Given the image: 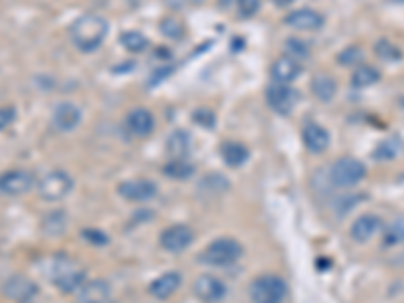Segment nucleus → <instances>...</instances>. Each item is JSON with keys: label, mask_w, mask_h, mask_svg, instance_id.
<instances>
[{"label": "nucleus", "mask_w": 404, "mask_h": 303, "mask_svg": "<svg viewBox=\"0 0 404 303\" xmlns=\"http://www.w3.org/2000/svg\"><path fill=\"white\" fill-rule=\"evenodd\" d=\"M37 293H39L37 283L30 281V279L25 275H12L2 283V295L17 303L32 302V297H35Z\"/></svg>", "instance_id": "10"}, {"label": "nucleus", "mask_w": 404, "mask_h": 303, "mask_svg": "<svg viewBox=\"0 0 404 303\" xmlns=\"http://www.w3.org/2000/svg\"><path fill=\"white\" fill-rule=\"evenodd\" d=\"M237 8L241 12V17L244 19H251L259 12L261 8V0H237Z\"/></svg>", "instance_id": "34"}, {"label": "nucleus", "mask_w": 404, "mask_h": 303, "mask_svg": "<svg viewBox=\"0 0 404 303\" xmlns=\"http://www.w3.org/2000/svg\"><path fill=\"white\" fill-rule=\"evenodd\" d=\"M117 194L126 198L128 202H148L158 194V186L152 180L146 178H135V180H126L117 186Z\"/></svg>", "instance_id": "11"}, {"label": "nucleus", "mask_w": 404, "mask_h": 303, "mask_svg": "<svg viewBox=\"0 0 404 303\" xmlns=\"http://www.w3.org/2000/svg\"><path fill=\"white\" fill-rule=\"evenodd\" d=\"M253 303H283L287 297V283L279 275L257 277L249 287Z\"/></svg>", "instance_id": "3"}, {"label": "nucleus", "mask_w": 404, "mask_h": 303, "mask_svg": "<svg viewBox=\"0 0 404 303\" xmlns=\"http://www.w3.org/2000/svg\"><path fill=\"white\" fill-rule=\"evenodd\" d=\"M299 75H301V65H299V61L294 59V57H279L271 65V79L275 83L289 85L291 81H296Z\"/></svg>", "instance_id": "15"}, {"label": "nucleus", "mask_w": 404, "mask_h": 303, "mask_svg": "<svg viewBox=\"0 0 404 303\" xmlns=\"http://www.w3.org/2000/svg\"><path fill=\"white\" fill-rule=\"evenodd\" d=\"M65 226H67V217H65L63 211H53V213H49V215L43 219V231H45L49 237L63 235V233H65Z\"/></svg>", "instance_id": "26"}, {"label": "nucleus", "mask_w": 404, "mask_h": 303, "mask_svg": "<svg viewBox=\"0 0 404 303\" xmlns=\"http://www.w3.org/2000/svg\"><path fill=\"white\" fill-rule=\"evenodd\" d=\"M109 32L108 21L102 17V14H95V12H89V14H83L79 17L73 27H71V41L73 45L83 51V53H91L95 49L102 47V43L106 41Z\"/></svg>", "instance_id": "1"}, {"label": "nucleus", "mask_w": 404, "mask_h": 303, "mask_svg": "<svg viewBox=\"0 0 404 303\" xmlns=\"http://www.w3.org/2000/svg\"><path fill=\"white\" fill-rule=\"evenodd\" d=\"M111 295V287L104 279H93L89 283H83L77 293V303H108Z\"/></svg>", "instance_id": "20"}, {"label": "nucleus", "mask_w": 404, "mask_h": 303, "mask_svg": "<svg viewBox=\"0 0 404 303\" xmlns=\"http://www.w3.org/2000/svg\"><path fill=\"white\" fill-rule=\"evenodd\" d=\"M382 228V221L376 215H362L350 226V237L356 243H368Z\"/></svg>", "instance_id": "17"}, {"label": "nucleus", "mask_w": 404, "mask_h": 303, "mask_svg": "<svg viewBox=\"0 0 404 303\" xmlns=\"http://www.w3.org/2000/svg\"><path fill=\"white\" fill-rule=\"evenodd\" d=\"M192 289H194V295L204 303H218L227 295L224 281L216 275H200L194 281Z\"/></svg>", "instance_id": "12"}, {"label": "nucleus", "mask_w": 404, "mask_h": 303, "mask_svg": "<svg viewBox=\"0 0 404 303\" xmlns=\"http://www.w3.org/2000/svg\"><path fill=\"white\" fill-rule=\"evenodd\" d=\"M25 303H32V302H25Z\"/></svg>", "instance_id": "38"}, {"label": "nucleus", "mask_w": 404, "mask_h": 303, "mask_svg": "<svg viewBox=\"0 0 404 303\" xmlns=\"http://www.w3.org/2000/svg\"><path fill=\"white\" fill-rule=\"evenodd\" d=\"M285 25L296 30H318L323 27V17L318 10L311 8H299L285 17Z\"/></svg>", "instance_id": "16"}, {"label": "nucleus", "mask_w": 404, "mask_h": 303, "mask_svg": "<svg viewBox=\"0 0 404 303\" xmlns=\"http://www.w3.org/2000/svg\"><path fill=\"white\" fill-rule=\"evenodd\" d=\"M73 178L65 172V170H51L47 172L39 184H37V190L39 196L47 202H57V200H63L67 194L73 190Z\"/></svg>", "instance_id": "4"}, {"label": "nucleus", "mask_w": 404, "mask_h": 303, "mask_svg": "<svg viewBox=\"0 0 404 303\" xmlns=\"http://www.w3.org/2000/svg\"><path fill=\"white\" fill-rule=\"evenodd\" d=\"M265 97H267V106L271 110L281 115H287L297 104V91L283 83H271L265 91Z\"/></svg>", "instance_id": "9"}, {"label": "nucleus", "mask_w": 404, "mask_h": 303, "mask_svg": "<svg viewBox=\"0 0 404 303\" xmlns=\"http://www.w3.org/2000/svg\"><path fill=\"white\" fill-rule=\"evenodd\" d=\"M35 186V176L28 170H6L0 174V194L21 196Z\"/></svg>", "instance_id": "8"}, {"label": "nucleus", "mask_w": 404, "mask_h": 303, "mask_svg": "<svg viewBox=\"0 0 404 303\" xmlns=\"http://www.w3.org/2000/svg\"><path fill=\"white\" fill-rule=\"evenodd\" d=\"M242 257V245L235 239L222 237L213 241L209 247L200 253V263L209 265V267H229L235 265Z\"/></svg>", "instance_id": "2"}, {"label": "nucleus", "mask_w": 404, "mask_h": 303, "mask_svg": "<svg viewBox=\"0 0 404 303\" xmlns=\"http://www.w3.org/2000/svg\"><path fill=\"white\" fill-rule=\"evenodd\" d=\"M301 138L305 148L311 152V154H322L327 150L329 146V134L327 130L322 128L320 124H305L303 126V132H301Z\"/></svg>", "instance_id": "19"}, {"label": "nucleus", "mask_w": 404, "mask_h": 303, "mask_svg": "<svg viewBox=\"0 0 404 303\" xmlns=\"http://www.w3.org/2000/svg\"><path fill=\"white\" fill-rule=\"evenodd\" d=\"M17 119V110L12 106H2L0 108V132L10 128Z\"/></svg>", "instance_id": "35"}, {"label": "nucleus", "mask_w": 404, "mask_h": 303, "mask_svg": "<svg viewBox=\"0 0 404 303\" xmlns=\"http://www.w3.org/2000/svg\"><path fill=\"white\" fill-rule=\"evenodd\" d=\"M53 283L63 293H75L85 283V271L79 269L71 259L59 257L53 265Z\"/></svg>", "instance_id": "6"}, {"label": "nucleus", "mask_w": 404, "mask_h": 303, "mask_svg": "<svg viewBox=\"0 0 404 303\" xmlns=\"http://www.w3.org/2000/svg\"><path fill=\"white\" fill-rule=\"evenodd\" d=\"M220 156L224 160V164L231 166V168H239L242 166L247 160H249V150L247 146H242L241 141H224L220 146Z\"/></svg>", "instance_id": "22"}, {"label": "nucleus", "mask_w": 404, "mask_h": 303, "mask_svg": "<svg viewBox=\"0 0 404 303\" xmlns=\"http://www.w3.org/2000/svg\"><path fill=\"white\" fill-rule=\"evenodd\" d=\"M384 241H386V245L404 243V217H398L388 224V228L384 233Z\"/></svg>", "instance_id": "29"}, {"label": "nucleus", "mask_w": 404, "mask_h": 303, "mask_svg": "<svg viewBox=\"0 0 404 303\" xmlns=\"http://www.w3.org/2000/svg\"><path fill=\"white\" fill-rule=\"evenodd\" d=\"M51 121L59 132H73L81 124V110L71 101H63L53 110Z\"/></svg>", "instance_id": "14"}, {"label": "nucleus", "mask_w": 404, "mask_h": 303, "mask_svg": "<svg viewBox=\"0 0 404 303\" xmlns=\"http://www.w3.org/2000/svg\"><path fill=\"white\" fill-rule=\"evenodd\" d=\"M180 283H182V275H180V273L168 271V273H162L160 277H156V279L150 283L148 291H150L156 300H162V302H164V300H168L170 295H174V293L178 291Z\"/></svg>", "instance_id": "18"}, {"label": "nucleus", "mask_w": 404, "mask_h": 303, "mask_svg": "<svg viewBox=\"0 0 404 303\" xmlns=\"http://www.w3.org/2000/svg\"><path fill=\"white\" fill-rule=\"evenodd\" d=\"M311 91H314V95L323 101V104H327V101H331L334 97H336V93H338V83L334 77H329V75H318L314 81H311Z\"/></svg>", "instance_id": "23"}, {"label": "nucleus", "mask_w": 404, "mask_h": 303, "mask_svg": "<svg viewBox=\"0 0 404 303\" xmlns=\"http://www.w3.org/2000/svg\"><path fill=\"white\" fill-rule=\"evenodd\" d=\"M192 148V138L186 130H176L166 139V150L172 156V160H186Z\"/></svg>", "instance_id": "21"}, {"label": "nucleus", "mask_w": 404, "mask_h": 303, "mask_svg": "<svg viewBox=\"0 0 404 303\" xmlns=\"http://www.w3.org/2000/svg\"><path fill=\"white\" fill-rule=\"evenodd\" d=\"M275 2H277L279 6H287V4H291L294 0H275Z\"/></svg>", "instance_id": "37"}, {"label": "nucleus", "mask_w": 404, "mask_h": 303, "mask_svg": "<svg viewBox=\"0 0 404 303\" xmlns=\"http://www.w3.org/2000/svg\"><path fill=\"white\" fill-rule=\"evenodd\" d=\"M364 59V51L360 49V47H348V49H344L340 55H338V61L342 63V65H354V63H358V61H362Z\"/></svg>", "instance_id": "33"}, {"label": "nucleus", "mask_w": 404, "mask_h": 303, "mask_svg": "<svg viewBox=\"0 0 404 303\" xmlns=\"http://www.w3.org/2000/svg\"><path fill=\"white\" fill-rule=\"evenodd\" d=\"M160 30L164 37H170V39H180L184 35L182 23L176 21V19H164L160 23Z\"/></svg>", "instance_id": "31"}, {"label": "nucleus", "mask_w": 404, "mask_h": 303, "mask_svg": "<svg viewBox=\"0 0 404 303\" xmlns=\"http://www.w3.org/2000/svg\"><path fill=\"white\" fill-rule=\"evenodd\" d=\"M401 2H404V0H401Z\"/></svg>", "instance_id": "39"}, {"label": "nucleus", "mask_w": 404, "mask_h": 303, "mask_svg": "<svg viewBox=\"0 0 404 303\" xmlns=\"http://www.w3.org/2000/svg\"><path fill=\"white\" fill-rule=\"evenodd\" d=\"M108 303H111V302H108Z\"/></svg>", "instance_id": "40"}, {"label": "nucleus", "mask_w": 404, "mask_h": 303, "mask_svg": "<svg viewBox=\"0 0 404 303\" xmlns=\"http://www.w3.org/2000/svg\"><path fill=\"white\" fill-rule=\"evenodd\" d=\"M164 174L174 180H186L194 174V166L189 164L186 160H170L164 166Z\"/></svg>", "instance_id": "28"}, {"label": "nucleus", "mask_w": 404, "mask_h": 303, "mask_svg": "<svg viewBox=\"0 0 404 303\" xmlns=\"http://www.w3.org/2000/svg\"><path fill=\"white\" fill-rule=\"evenodd\" d=\"M285 49H287L289 57H294V59H307L309 57V45L301 39H296V37H291L287 41Z\"/></svg>", "instance_id": "30"}, {"label": "nucleus", "mask_w": 404, "mask_h": 303, "mask_svg": "<svg viewBox=\"0 0 404 303\" xmlns=\"http://www.w3.org/2000/svg\"><path fill=\"white\" fill-rule=\"evenodd\" d=\"M376 53L380 59H386V61H398L403 57L401 51L388 39H382L380 43H376Z\"/></svg>", "instance_id": "32"}, {"label": "nucleus", "mask_w": 404, "mask_h": 303, "mask_svg": "<svg viewBox=\"0 0 404 303\" xmlns=\"http://www.w3.org/2000/svg\"><path fill=\"white\" fill-rule=\"evenodd\" d=\"M194 243V231L186 224H172L164 228L160 235V245L168 253H182Z\"/></svg>", "instance_id": "7"}, {"label": "nucleus", "mask_w": 404, "mask_h": 303, "mask_svg": "<svg viewBox=\"0 0 404 303\" xmlns=\"http://www.w3.org/2000/svg\"><path fill=\"white\" fill-rule=\"evenodd\" d=\"M401 150H403V141L396 136H392V138L382 139L378 144L376 150H374V158L376 160H394L401 154Z\"/></svg>", "instance_id": "24"}, {"label": "nucleus", "mask_w": 404, "mask_h": 303, "mask_svg": "<svg viewBox=\"0 0 404 303\" xmlns=\"http://www.w3.org/2000/svg\"><path fill=\"white\" fill-rule=\"evenodd\" d=\"M380 81V73H378L374 67L370 65H364V67H358L352 75V85L356 89H364V87H370L374 83Z\"/></svg>", "instance_id": "25"}, {"label": "nucleus", "mask_w": 404, "mask_h": 303, "mask_svg": "<svg viewBox=\"0 0 404 303\" xmlns=\"http://www.w3.org/2000/svg\"><path fill=\"white\" fill-rule=\"evenodd\" d=\"M364 176H366V166L350 156L336 160L329 170V178H331L334 186H338V188H352L356 184H360L364 180Z\"/></svg>", "instance_id": "5"}, {"label": "nucleus", "mask_w": 404, "mask_h": 303, "mask_svg": "<svg viewBox=\"0 0 404 303\" xmlns=\"http://www.w3.org/2000/svg\"><path fill=\"white\" fill-rule=\"evenodd\" d=\"M156 128V119L152 115V111L146 108H135L126 115V130L134 136V138H148Z\"/></svg>", "instance_id": "13"}, {"label": "nucleus", "mask_w": 404, "mask_h": 303, "mask_svg": "<svg viewBox=\"0 0 404 303\" xmlns=\"http://www.w3.org/2000/svg\"><path fill=\"white\" fill-rule=\"evenodd\" d=\"M119 43L124 45V49H128L130 53H142L148 49V39L146 35L137 32V30H126L119 37Z\"/></svg>", "instance_id": "27"}, {"label": "nucleus", "mask_w": 404, "mask_h": 303, "mask_svg": "<svg viewBox=\"0 0 404 303\" xmlns=\"http://www.w3.org/2000/svg\"><path fill=\"white\" fill-rule=\"evenodd\" d=\"M83 237H85V241H89L93 245H106L108 243V235L104 231L87 228V231H83Z\"/></svg>", "instance_id": "36"}]
</instances>
